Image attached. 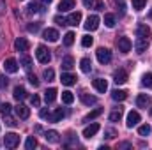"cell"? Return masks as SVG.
Masks as SVG:
<instances>
[{"label": "cell", "instance_id": "cell-40", "mask_svg": "<svg viewBox=\"0 0 152 150\" xmlns=\"http://www.w3.org/2000/svg\"><path fill=\"white\" fill-rule=\"evenodd\" d=\"M11 108H12V106H11L9 103H4V104L0 106V113L5 117V115H9V113H11Z\"/></svg>", "mask_w": 152, "mask_h": 150}, {"label": "cell", "instance_id": "cell-2", "mask_svg": "<svg viewBox=\"0 0 152 150\" xmlns=\"http://www.w3.org/2000/svg\"><path fill=\"white\" fill-rule=\"evenodd\" d=\"M4 145H5L7 149H16V147L20 145V136L14 134V133L5 134V136H4Z\"/></svg>", "mask_w": 152, "mask_h": 150}, {"label": "cell", "instance_id": "cell-29", "mask_svg": "<svg viewBox=\"0 0 152 150\" xmlns=\"http://www.w3.org/2000/svg\"><path fill=\"white\" fill-rule=\"evenodd\" d=\"M36 147H37V140H36L34 136H28L27 141H25V149L27 150H34Z\"/></svg>", "mask_w": 152, "mask_h": 150}, {"label": "cell", "instance_id": "cell-55", "mask_svg": "<svg viewBox=\"0 0 152 150\" xmlns=\"http://www.w3.org/2000/svg\"><path fill=\"white\" fill-rule=\"evenodd\" d=\"M149 16H151V18H152V9H151V14H149Z\"/></svg>", "mask_w": 152, "mask_h": 150}, {"label": "cell", "instance_id": "cell-3", "mask_svg": "<svg viewBox=\"0 0 152 150\" xmlns=\"http://www.w3.org/2000/svg\"><path fill=\"white\" fill-rule=\"evenodd\" d=\"M96 55H97V60H99L101 64H108V62L112 60V51H110L108 48H99V50L96 51Z\"/></svg>", "mask_w": 152, "mask_h": 150}, {"label": "cell", "instance_id": "cell-1", "mask_svg": "<svg viewBox=\"0 0 152 150\" xmlns=\"http://www.w3.org/2000/svg\"><path fill=\"white\" fill-rule=\"evenodd\" d=\"M36 58H37L41 64H50L51 53H50V50H48L46 46H37V50H36Z\"/></svg>", "mask_w": 152, "mask_h": 150}, {"label": "cell", "instance_id": "cell-43", "mask_svg": "<svg viewBox=\"0 0 152 150\" xmlns=\"http://www.w3.org/2000/svg\"><path fill=\"white\" fill-rule=\"evenodd\" d=\"M30 103H32V106L39 108V104H41V99H39V95H37V94H34V95L30 97Z\"/></svg>", "mask_w": 152, "mask_h": 150}, {"label": "cell", "instance_id": "cell-39", "mask_svg": "<svg viewBox=\"0 0 152 150\" xmlns=\"http://www.w3.org/2000/svg\"><path fill=\"white\" fill-rule=\"evenodd\" d=\"M42 76H44L46 81H53V79H55V71H53V69H44Z\"/></svg>", "mask_w": 152, "mask_h": 150}, {"label": "cell", "instance_id": "cell-30", "mask_svg": "<svg viewBox=\"0 0 152 150\" xmlns=\"http://www.w3.org/2000/svg\"><path fill=\"white\" fill-rule=\"evenodd\" d=\"M20 64H21V66H23V67H25V69L28 71V69L32 67V58H30L28 55H23V57L20 58Z\"/></svg>", "mask_w": 152, "mask_h": 150}, {"label": "cell", "instance_id": "cell-18", "mask_svg": "<svg viewBox=\"0 0 152 150\" xmlns=\"http://www.w3.org/2000/svg\"><path fill=\"white\" fill-rule=\"evenodd\" d=\"M71 9H75V0H60V4H58L60 12H67Z\"/></svg>", "mask_w": 152, "mask_h": 150}, {"label": "cell", "instance_id": "cell-37", "mask_svg": "<svg viewBox=\"0 0 152 150\" xmlns=\"http://www.w3.org/2000/svg\"><path fill=\"white\" fill-rule=\"evenodd\" d=\"M120 118H122V110H120V108L110 113V122H118Z\"/></svg>", "mask_w": 152, "mask_h": 150}, {"label": "cell", "instance_id": "cell-7", "mask_svg": "<svg viewBox=\"0 0 152 150\" xmlns=\"http://www.w3.org/2000/svg\"><path fill=\"white\" fill-rule=\"evenodd\" d=\"M14 111H16V115H18V118H28L30 117V110H28V106H25L23 103H20L16 108H14Z\"/></svg>", "mask_w": 152, "mask_h": 150}, {"label": "cell", "instance_id": "cell-5", "mask_svg": "<svg viewBox=\"0 0 152 150\" xmlns=\"http://www.w3.org/2000/svg\"><path fill=\"white\" fill-rule=\"evenodd\" d=\"M117 46H118V51L122 53H129L131 48H133V42L129 41V37H120L117 41Z\"/></svg>", "mask_w": 152, "mask_h": 150}, {"label": "cell", "instance_id": "cell-26", "mask_svg": "<svg viewBox=\"0 0 152 150\" xmlns=\"http://www.w3.org/2000/svg\"><path fill=\"white\" fill-rule=\"evenodd\" d=\"M73 66H75V58H73L71 55H67V57L62 58V69L69 71V69H73Z\"/></svg>", "mask_w": 152, "mask_h": 150}, {"label": "cell", "instance_id": "cell-13", "mask_svg": "<svg viewBox=\"0 0 152 150\" xmlns=\"http://www.w3.org/2000/svg\"><path fill=\"white\" fill-rule=\"evenodd\" d=\"M42 37L46 39V41H50V42H57L58 41V32L55 28H46L42 32Z\"/></svg>", "mask_w": 152, "mask_h": 150}, {"label": "cell", "instance_id": "cell-9", "mask_svg": "<svg viewBox=\"0 0 152 150\" xmlns=\"http://www.w3.org/2000/svg\"><path fill=\"white\" fill-rule=\"evenodd\" d=\"M147 46H149V39L138 37L134 41V50H136V53H143V51L147 50Z\"/></svg>", "mask_w": 152, "mask_h": 150}, {"label": "cell", "instance_id": "cell-48", "mask_svg": "<svg viewBox=\"0 0 152 150\" xmlns=\"http://www.w3.org/2000/svg\"><path fill=\"white\" fill-rule=\"evenodd\" d=\"M7 87V78L4 74H0V88H5Z\"/></svg>", "mask_w": 152, "mask_h": 150}, {"label": "cell", "instance_id": "cell-46", "mask_svg": "<svg viewBox=\"0 0 152 150\" xmlns=\"http://www.w3.org/2000/svg\"><path fill=\"white\" fill-rule=\"evenodd\" d=\"M27 28H28V32H34V34H36V32L39 30V23H34V25L30 23V25H28Z\"/></svg>", "mask_w": 152, "mask_h": 150}, {"label": "cell", "instance_id": "cell-44", "mask_svg": "<svg viewBox=\"0 0 152 150\" xmlns=\"http://www.w3.org/2000/svg\"><path fill=\"white\" fill-rule=\"evenodd\" d=\"M67 145H78V138H76L73 133L67 136Z\"/></svg>", "mask_w": 152, "mask_h": 150}, {"label": "cell", "instance_id": "cell-54", "mask_svg": "<svg viewBox=\"0 0 152 150\" xmlns=\"http://www.w3.org/2000/svg\"><path fill=\"white\" fill-rule=\"evenodd\" d=\"M39 2H42V4H51L53 0H39Z\"/></svg>", "mask_w": 152, "mask_h": 150}, {"label": "cell", "instance_id": "cell-28", "mask_svg": "<svg viewBox=\"0 0 152 150\" xmlns=\"http://www.w3.org/2000/svg\"><path fill=\"white\" fill-rule=\"evenodd\" d=\"M112 97H113V101H124V99L127 97V92H126V90H118V88H117V90L112 92Z\"/></svg>", "mask_w": 152, "mask_h": 150}, {"label": "cell", "instance_id": "cell-21", "mask_svg": "<svg viewBox=\"0 0 152 150\" xmlns=\"http://www.w3.org/2000/svg\"><path fill=\"white\" fill-rule=\"evenodd\" d=\"M55 99H57V88H48V90L44 92V101H46V104H51Z\"/></svg>", "mask_w": 152, "mask_h": 150}, {"label": "cell", "instance_id": "cell-4", "mask_svg": "<svg viewBox=\"0 0 152 150\" xmlns=\"http://www.w3.org/2000/svg\"><path fill=\"white\" fill-rule=\"evenodd\" d=\"M99 16H96V14H92V16H88L87 18V21H85V28L87 30H90V32H94V30H97L99 28Z\"/></svg>", "mask_w": 152, "mask_h": 150}, {"label": "cell", "instance_id": "cell-10", "mask_svg": "<svg viewBox=\"0 0 152 150\" xmlns=\"http://www.w3.org/2000/svg\"><path fill=\"white\" fill-rule=\"evenodd\" d=\"M138 122H140V113L138 111H129L127 115V122H126V125L131 129V127H134V125H138Z\"/></svg>", "mask_w": 152, "mask_h": 150}, {"label": "cell", "instance_id": "cell-31", "mask_svg": "<svg viewBox=\"0 0 152 150\" xmlns=\"http://www.w3.org/2000/svg\"><path fill=\"white\" fill-rule=\"evenodd\" d=\"M73 101H75V95H73V92H69V90L62 92V103H66V104H71Z\"/></svg>", "mask_w": 152, "mask_h": 150}, {"label": "cell", "instance_id": "cell-36", "mask_svg": "<svg viewBox=\"0 0 152 150\" xmlns=\"http://www.w3.org/2000/svg\"><path fill=\"white\" fill-rule=\"evenodd\" d=\"M142 83H143V87H147V88H152V73H147V74H143V78H142Z\"/></svg>", "mask_w": 152, "mask_h": 150}, {"label": "cell", "instance_id": "cell-15", "mask_svg": "<svg viewBox=\"0 0 152 150\" xmlns=\"http://www.w3.org/2000/svg\"><path fill=\"white\" fill-rule=\"evenodd\" d=\"M28 41L25 37H18L16 41H14V48H16V51H27L28 50Z\"/></svg>", "mask_w": 152, "mask_h": 150}, {"label": "cell", "instance_id": "cell-56", "mask_svg": "<svg viewBox=\"0 0 152 150\" xmlns=\"http://www.w3.org/2000/svg\"><path fill=\"white\" fill-rule=\"evenodd\" d=\"M151 111H152V110H151Z\"/></svg>", "mask_w": 152, "mask_h": 150}, {"label": "cell", "instance_id": "cell-50", "mask_svg": "<svg viewBox=\"0 0 152 150\" xmlns=\"http://www.w3.org/2000/svg\"><path fill=\"white\" fill-rule=\"evenodd\" d=\"M39 115H41V118H50V111H48L46 108H42V110L39 111Z\"/></svg>", "mask_w": 152, "mask_h": 150}, {"label": "cell", "instance_id": "cell-16", "mask_svg": "<svg viewBox=\"0 0 152 150\" xmlns=\"http://www.w3.org/2000/svg\"><path fill=\"white\" fill-rule=\"evenodd\" d=\"M80 99H81V103H83L85 106H92V104H96V103H97V97L88 95V94H85V92H81V94H80Z\"/></svg>", "mask_w": 152, "mask_h": 150}, {"label": "cell", "instance_id": "cell-19", "mask_svg": "<svg viewBox=\"0 0 152 150\" xmlns=\"http://www.w3.org/2000/svg\"><path fill=\"white\" fill-rule=\"evenodd\" d=\"M60 81H62V85L71 87V85H75V83H76V76L71 74V73H64V74H62V78H60Z\"/></svg>", "mask_w": 152, "mask_h": 150}, {"label": "cell", "instance_id": "cell-27", "mask_svg": "<svg viewBox=\"0 0 152 150\" xmlns=\"http://www.w3.org/2000/svg\"><path fill=\"white\" fill-rule=\"evenodd\" d=\"M80 67H81L83 73H90V71H92V62H90V58H81V60H80Z\"/></svg>", "mask_w": 152, "mask_h": 150}, {"label": "cell", "instance_id": "cell-51", "mask_svg": "<svg viewBox=\"0 0 152 150\" xmlns=\"http://www.w3.org/2000/svg\"><path fill=\"white\" fill-rule=\"evenodd\" d=\"M115 134H117V133H115L113 129H106V138H108V140L115 138Z\"/></svg>", "mask_w": 152, "mask_h": 150}, {"label": "cell", "instance_id": "cell-49", "mask_svg": "<svg viewBox=\"0 0 152 150\" xmlns=\"http://www.w3.org/2000/svg\"><path fill=\"white\" fill-rule=\"evenodd\" d=\"M5 124H7V125H11V127H14V125H16V122H14L9 115H5Z\"/></svg>", "mask_w": 152, "mask_h": 150}, {"label": "cell", "instance_id": "cell-45", "mask_svg": "<svg viewBox=\"0 0 152 150\" xmlns=\"http://www.w3.org/2000/svg\"><path fill=\"white\" fill-rule=\"evenodd\" d=\"M28 81H30V85H34V87H39V79L36 78L34 74H28Z\"/></svg>", "mask_w": 152, "mask_h": 150}, {"label": "cell", "instance_id": "cell-8", "mask_svg": "<svg viewBox=\"0 0 152 150\" xmlns=\"http://www.w3.org/2000/svg\"><path fill=\"white\" fill-rule=\"evenodd\" d=\"M92 85H94V88H96L97 92H101V94H104V92L108 90V83H106V79H103V78H96V79L92 81Z\"/></svg>", "mask_w": 152, "mask_h": 150}, {"label": "cell", "instance_id": "cell-33", "mask_svg": "<svg viewBox=\"0 0 152 150\" xmlns=\"http://www.w3.org/2000/svg\"><path fill=\"white\" fill-rule=\"evenodd\" d=\"M101 113H103V110H101V108H97V110H94V111H90V113H88V115H87V117L83 118V122H90V120H94L96 117H99Z\"/></svg>", "mask_w": 152, "mask_h": 150}, {"label": "cell", "instance_id": "cell-42", "mask_svg": "<svg viewBox=\"0 0 152 150\" xmlns=\"http://www.w3.org/2000/svg\"><path fill=\"white\" fill-rule=\"evenodd\" d=\"M92 42H94V39L90 37V36H83V39H81V46H85V48L92 46Z\"/></svg>", "mask_w": 152, "mask_h": 150}, {"label": "cell", "instance_id": "cell-23", "mask_svg": "<svg viewBox=\"0 0 152 150\" xmlns=\"http://www.w3.org/2000/svg\"><path fill=\"white\" fill-rule=\"evenodd\" d=\"M81 21V12H71L69 16H67V25H73V27H76L78 23Z\"/></svg>", "mask_w": 152, "mask_h": 150}, {"label": "cell", "instance_id": "cell-52", "mask_svg": "<svg viewBox=\"0 0 152 150\" xmlns=\"http://www.w3.org/2000/svg\"><path fill=\"white\" fill-rule=\"evenodd\" d=\"M117 147H118V149H131V143H127V141H124V143H118Z\"/></svg>", "mask_w": 152, "mask_h": 150}, {"label": "cell", "instance_id": "cell-53", "mask_svg": "<svg viewBox=\"0 0 152 150\" xmlns=\"http://www.w3.org/2000/svg\"><path fill=\"white\" fill-rule=\"evenodd\" d=\"M4 9H5V2H4V0H0V14L4 12Z\"/></svg>", "mask_w": 152, "mask_h": 150}, {"label": "cell", "instance_id": "cell-24", "mask_svg": "<svg viewBox=\"0 0 152 150\" xmlns=\"http://www.w3.org/2000/svg\"><path fill=\"white\" fill-rule=\"evenodd\" d=\"M64 117H66V111H64L62 108H57L55 111L50 115V120H51V122H60Z\"/></svg>", "mask_w": 152, "mask_h": 150}, {"label": "cell", "instance_id": "cell-34", "mask_svg": "<svg viewBox=\"0 0 152 150\" xmlns=\"http://www.w3.org/2000/svg\"><path fill=\"white\" fill-rule=\"evenodd\" d=\"M104 25L108 28H113L115 27V16L113 14H104Z\"/></svg>", "mask_w": 152, "mask_h": 150}, {"label": "cell", "instance_id": "cell-32", "mask_svg": "<svg viewBox=\"0 0 152 150\" xmlns=\"http://www.w3.org/2000/svg\"><path fill=\"white\" fill-rule=\"evenodd\" d=\"M151 125H149V124H143V125H140V127H138V134H140V136H149V134H151Z\"/></svg>", "mask_w": 152, "mask_h": 150}, {"label": "cell", "instance_id": "cell-38", "mask_svg": "<svg viewBox=\"0 0 152 150\" xmlns=\"http://www.w3.org/2000/svg\"><path fill=\"white\" fill-rule=\"evenodd\" d=\"M131 4H133V9H136V11H142V9L145 7L147 0H131Z\"/></svg>", "mask_w": 152, "mask_h": 150}, {"label": "cell", "instance_id": "cell-17", "mask_svg": "<svg viewBox=\"0 0 152 150\" xmlns=\"http://www.w3.org/2000/svg\"><path fill=\"white\" fill-rule=\"evenodd\" d=\"M151 104V97L147 95V94H140L138 97H136V106L138 108H147Z\"/></svg>", "mask_w": 152, "mask_h": 150}, {"label": "cell", "instance_id": "cell-22", "mask_svg": "<svg viewBox=\"0 0 152 150\" xmlns=\"http://www.w3.org/2000/svg\"><path fill=\"white\" fill-rule=\"evenodd\" d=\"M136 36H138V37L149 39L151 37V28H149L147 25H138V28H136Z\"/></svg>", "mask_w": 152, "mask_h": 150}, {"label": "cell", "instance_id": "cell-41", "mask_svg": "<svg viewBox=\"0 0 152 150\" xmlns=\"http://www.w3.org/2000/svg\"><path fill=\"white\" fill-rule=\"evenodd\" d=\"M28 11H30V12H41L42 9L39 7L37 2H30V4H28Z\"/></svg>", "mask_w": 152, "mask_h": 150}, {"label": "cell", "instance_id": "cell-11", "mask_svg": "<svg viewBox=\"0 0 152 150\" xmlns=\"http://www.w3.org/2000/svg\"><path fill=\"white\" fill-rule=\"evenodd\" d=\"M101 127H99V124H90V125H87L85 129H83V136L85 138H92V136H96L97 134V131H99Z\"/></svg>", "mask_w": 152, "mask_h": 150}, {"label": "cell", "instance_id": "cell-20", "mask_svg": "<svg viewBox=\"0 0 152 150\" xmlns=\"http://www.w3.org/2000/svg\"><path fill=\"white\" fill-rule=\"evenodd\" d=\"M44 140H46L48 143H58V141H60L57 131H46V133H44Z\"/></svg>", "mask_w": 152, "mask_h": 150}, {"label": "cell", "instance_id": "cell-25", "mask_svg": "<svg viewBox=\"0 0 152 150\" xmlns=\"http://www.w3.org/2000/svg\"><path fill=\"white\" fill-rule=\"evenodd\" d=\"M12 95H14V99H16V101H23V99L27 97V90H25L23 87H16V88H14V92H12Z\"/></svg>", "mask_w": 152, "mask_h": 150}, {"label": "cell", "instance_id": "cell-47", "mask_svg": "<svg viewBox=\"0 0 152 150\" xmlns=\"http://www.w3.org/2000/svg\"><path fill=\"white\" fill-rule=\"evenodd\" d=\"M55 21H57L58 25H67V18H62V16H57Z\"/></svg>", "mask_w": 152, "mask_h": 150}, {"label": "cell", "instance_id": "cell-12", "mask_svg": "<svg viewBox=\"0 0 152 150\" xmlns=\"http://www.w3.org/2000/svg\"><path fill=\"white\" fill-rule=\"evenodd\" d=\"M83 5L90 7V9H96V11H103L104 9V2H101V0H83Z\"/></svg>", "mask_w": 152, "mask_h": 150}, {"label": "cell", "instance_id": "cell-14", "mask_svg": "<svg viewBox=\"0 0 152 150\" xmlns=\"http://www.w3.org/2000/svg\"><path fill=\"white\" fill-rule=\"evenodd\" d=\"M113 81L117 83V85H124V83L127 81V73H126L124 69H118V71H115Z\"/></svg>", "mask_w": 152, "mask_h": 150}, {"label": "cell", "instance_id": "cell-6", "mask_svg": "<svg viewBox=\"0 0 152 150\" xmlns=\"http://www.w3.org/2000/svg\"><path fill=\"white\" fill-rule=\"evenodd\" d=\"M4 67H5V71H7V73H11V74L18 73V69H20V66H18L16 58H7V60L4 62Z\"/></svg>", "mask_w": 152, "mask_h": 150}, {"label": "cell", "instance_id": "cell-35", "mask_svg": "<svg viewBox=\"0 0 152 150\" xmlns=\"http://www.w3.org/2000/svg\"><path fill=\"white\" fill-rule=\"evenodd\" d=\"M75 32H67L66 36H64V44L66 46H73V42H75Z\"/></svg>", "mask_w": 152, "mask_h": 150}]
</instances>
